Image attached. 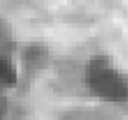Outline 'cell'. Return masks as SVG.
Instances as JSON below:
<instances>
[{
	"label": "cell",
	"instance_id": "cell-1",
	"mask_svg": "<svg viewBox=\"0 0 128 120\" xmlns=\"http://www.w3.org/2000/svg\"><path fill=\"white\" fill-rule=\"evenodd\" d=\"M85 83L95 97L105 102L128 100V82L106 55H95L85 68Z\"/></svg>",
	"mask_w": 128,
	"mask_h": 120
},
{
	"label": "cell",
	"instance_id": "cell-2",
	"mask_svg": "<svg viewBox=\"0 0 128 120\" xmlns=\"http://www.w3.org/2000/svg\"><path fill=\"white\" fill-rule=\"evenodd\" d=\"M15 82V70L8 60L0 57V88L10 87Z\"/></svg>",
	"mask_w": 128,
	"mask_h": 120
}]
</instances>
